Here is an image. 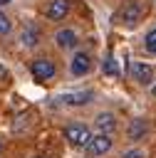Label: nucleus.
I'll return each instance as SVG.
<instances>
[{"mask_svg": "<svg viewBox=\"0 0 156 158\" xmlns=\"http://www.w3.org/2000/svg\"><path fill=\"white\" fill-rule=\"evenodd\" d=\"M64 138H67V143L74 146V148H87L89 141H92V133H89V128L82 126V123H69V126L64 128Z\"/></svg>", "mask_w": 156, "mask_h": 158, "instance_id": "nucleus-1", "label": "nucleus"}, {"mask_svg": "<svg viewBox=\"0 0 156 158\" xmlns=\"http://www.w3.org/2000/svg\"><path fill=\"white\" fill-rule=\"evenodd\" d=\"M7 2H10V0H0V5H7Z\"/></svg>", "mask_w": 156, "mask_h": 158, "instance_id": "nucleus-17", "label": "nucleus"}, {"mask_svg": "<svg viewBox=\"0 0 156 158\" xmlns=\"http://www.w3.org/2000/svg\"><path fill=\"white\" fill-rule=\"evenodd\" d=\"M64 104L69 106H82V104H89L92 101V91H77V94H64L62 96Z\"/></svg>", "mask_w": 156, "mask_h": 158, "instance_id": "nucleus-10", "label": "nucleus"}, {"mask_svg": "<svg viewBox=\"0 0 156 158\" xmlns=\"http://www.w3.org/2000/svg\"><path fill=\"white\" fill-rule=\"evenodd\" d=\"M0 148H2V143H0Z\"/></svg>", "mask_w": 156, "mask_h": 158, "instance_id": "nucleus-19", "label": "nucleus"}, {"mask_svg": "<svg viewBox=\"0 0 156 158\" xmlns=\"http://www.w3.org/2000/svg\"><path fill=\"white\" fill-rule=\"evenodd\" d=\"M104 72H106V74H111V77H116V74H119V69H116V62H114L111 57H106V59H104Z\"/></svg>", "mask_w": 156, "mask_h": 158, "instance_id": "nucleus-13", "label": "nucleus"}, {"mask_svg": "<svg viewBox=\"0 0 156 158\" xmlns=\"http://www.w3.org/2000/svg\"><path fill=\"white\" fill-rule=\"evenodd\" d=\"M141 17H144V5H141V0H126V2L121 5L119 15H116V20L124 22V25H129V27H134Z\"/></svg>", "mask_w": 156, "mask_h": 158, "instance_id": "nucleus-2", "label": "nucleus"}, {"mask_svg": "<svg viewBox=\"0 0 156 158\" xmlns=\"http://www.w3.org/2000/svg\"><path fill=\"white\" fill-rule=\"evenodd\" d=\"M154 96H156V86H154Z\"/></svg>", "mask_w": 156, "mask_h": 158, "instance_id": "nucleus-18", "label": "nucleus"}, {"mask_svg": "<svg viewBox=\"0 0 156 158\" xmlns=\"http://www.w3.org/2000/svg\"><path fill=\"white\" fill-rule=\"evenodd\" d=\"M97 128H99V133H109V136H111V131L116 128L114 114H99V116H97Z\"/></svg>", "mask_w": 156, "mask_h": 158, "instance_id": "nucleus-9", "label": "nucleus"}, {"mask_svg": "<svg viewBox=\"0 0 156 158\" xmlns=\"http://www.w3.org/2000/svg\"><path fill=\"white\" fill-rule=\"evenodd\" d=\"M54 42H57V47L59 49H72V47H77V32L74 30H59L57 35H54Z\"/></svg>", "mask_w": 156, "mask_h": 158, "instance_id": "nucleus-8", "label": "nucleus"}, {"mask_svg": "<svg viewBox=\"0 0 156 158\" xmlns=\"http://www.w3.org/2000/svg\"><path fill=\"white\" fill-rule=\"evenodd\" d=\"M30 72H32V77H35L37 81H47V79H54L57 67H54L52 59H47V57H37V59L30 64Z\"/></svg>", "mask_w": 156, "mask_h": 158, "instance_id": "nucleus-3", "label": "nucleus"}, {"mask_svg": "<svg viewBox=\"0 0 156 158\" xmlns=\"http://www.w3.org/2000/svg\"><path fill=\"white\" fill-rule=\"evenodd\" d=\"M20 40H22V44H25V47H35V44L40 42V30H37L35 25H27V27L22 30Z\"/></svg>", "mask_w": 156, "mask_h": 158, "instance_id": "nucleus-11", "label": "nucleus"}, {"mask_svg": "<svg viewBox=\"0 0 156 158\" xmlns=\"http://www.w3.org/2000/svg\"><path fill=\"white\" fill-rule=\"evenodd\" d=\"M10 27H12V25H10L7 15H5V12H0V37H5V35L10 32Z\"/></svg>", "mask_w": 156, "mask_h": 158, "instance_id": "nucleus-14", "label": "nucleus"}, {"mask_svg": "<svg viewBox=\"0 0 156 158\" xmlns=\"http://www.w3.org/2000/svg\"><path fill=\"white\" fill-rule=\"evenodd\" d=\"M87 148H89L92 156H104L111 148V136L109 133H97V136H92V141H89Z\"/></svg>", "mask_w": 156, "mask_h": 158, "instance_id": "nucleus-5", "label": "nucleus"}, {"mask_svg": "<svg viewBox=\"0 0 156 158\" xmlns=\"http://www.w3.org/2000/svg\"><path fill=\"white\" fill-rule=\"evenodd\" d=\"M121 158H146V156H144V151H141V148H131V151H126Z\"/></svg>", "mask_w": 156, "mask_h": 158, "instance_id": "nucleus-16", "label": "nucleus"}, {"mask_svg": "<svg viewBox=\"0 0 156 158\" xmlns=\"http://www.w3.org/2000/svg\"><path fill=\"white\" fill-rule=\"evenodd\" d=\"M146 128H149V123H146L144 118H134L131 126H129V138H131V141H139V138L146 133Z\"/></svg>", "mask_w": 156, "mask_h": 158, "instance_id": "nucleus-12", "label": "nucleus"}, {"mask_svg": "<svg viewBox=\"0 0 156 158\" xmlns=\"http://www.w3.org/2000/svg\"><path fill=\"white\" fill-rule=\"evenodd\" d=\"M146 47H149L151 54H156V30H151V32L146 35Z\"/></svg>", "mask_w": 156, "mask_h": 158, "instance_id": "nucleus-15", "label": "nucleus"}, {"mask_svg": "<svg viewBox=\"0 0 156 158\" xmlns=\"http://www.w3.org/2000/svg\"><path fill=\"white\" fill-rule=\"evenodd\" d=\"M69 69H72L74 77H84V74L92 69V59H89V54L77 52V54L72 57V62H69Z\"/></svg>", "mask_w": 156, "mask_h": 158, "instance_id": "nucleus-6", "label": "nucleus"}, {"mask_svg": "<svg viewBox=\"0 0 156 158\" xmlns=\"http://www.w3.org/2000/svg\"><path fill=\"white\" fill-rule=\"evenodd\" d=\"M67 12H69V0H50V5L45 10L47 20H64Z\"/></svg>", "mask_w": 156, "mask_h": 158, "instance_id": "nucleus-7", "label": "nucleus"}, {"mask_svg": "<svg viewBox=\"0 0 156 158\" xmlns=\"http://www.w3.org/2000/svg\"><path fill=\"white\" fill-rule=\"evenodd\" d=\"M129 74H131V79H136L139 84H151V81H154V67H151V64H144V62H131Z\"/></svg>", "mask_w": 156, "mask_h": 158, "instance_id": "nucleus-4", "label": "nucleus"}]
</instances>
